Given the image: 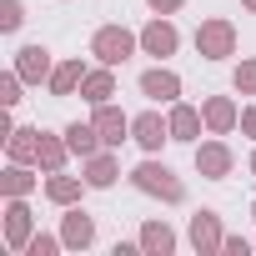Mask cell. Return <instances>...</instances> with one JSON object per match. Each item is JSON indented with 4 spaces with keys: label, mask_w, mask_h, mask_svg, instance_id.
<instances>
[{
    "label": "cell",
    "mask_w": 256,
    "mask_h": 256,
    "mask_svg": "<svg viewBox=\"0 0 256 256\" xmlns=\"http://www.w3.org/2000/svg\"><path fill=\"white\" fill-rule=\"evenodd\" d=\"M131 186H136L141 196H156V201H166V206L186 201V186H181V176H176L166 161H156V156H146V161L131 171Z\"/></svg>",
    "instance_id": "6da1fadb"
},
{
    "label": "cell",
    "mask_w": 256,
    "mask_h": 256,
    "mask_svg": "<svg viewBox=\"0 0 256 256\" xmlns=\"http://www.w3.org/2000/svg\"><path fill=\"white\" fill-rule=\"evenodd\" d=\"M136 46H141V36H131L126 26H100L96 36H90V56L100 60V66H126L136 56Z\"/></svg>",
    "instance_id": "7a4b0ae2"
},
{
    "label": "cell",
    "mask_w": 256,
    "mask_h": 256,
    "mask_svg": "<svg viewBox=\"0 0 256 256\" xmlns=\"http://www.w3.org/2000/svg\"><path fill=\"white\" fill-rule=\"evenodd\" d=\"M196 50H201L206 60H226V56H236V26H231L226 16L201 20V26H196Z\"/></svg>",
    "instance_id": "3957f363"
},
{
    "label": "cell",
    "mask_w": 256,
    "mask_h": 256,
    "mask_svg": "<svg viewBox=\"0 0 256 256\" xmlns=\"http://www.w3.org/2000/svg\"><path fill=\"white\" fill-rule=\"evenodd\" d=\"M131 141H136L146 156H156V151L171 141V120H166L161 110H141V116H131Z\"/></svg>",
    "instance_id": "277c9868"
},
{
    "label": "cell",
    "mask_w": 256,
    "mask_h": 256,
    "mask_svg": "<svg viewBox=\"0 0 256 256\" xmlns=\"http://www.w3.org/2000/svg\"><path fill=\"white\" fill-rule=\"evenodd\" d=\"M196 171L206 176V181H226L231 171H236V156H231V146L216 136V141H196Z\"/></svg>",
    "instance_id": "5b68a950"
},
{
    "label": "cell",
    "mask_w": 256,
    "mask_h": 256,
    "mask_svg": "<svg viewBox=\"0 0 256 256\" xmlns=\"http://www.w3.org/2000/svg\"><path fill=\"white\" fill-rule=\"evenodd\" d=\"M36 236V216L26 206V196H6V246L10 251H26Z\"/></svg>",
    "instance_id": "8992f818"
},
{
    "label": "cell",
    "mask_w": 256,
    "mask_h": 256,
    "mask_svg": "<svg viewBox=\"0 0 256 256\" xmlns=\"http://www.w3.org/2000/svg\"><path fill=\"white\" fill-rule=\"evenodd\" d=\"M60 241H66V251H86V246H96V216H86L80 201L66 206V216H60Z\"/></svg>",
    "instance_id": "52a82bcc"
},
{
    "label": "cell",
    "mask_w": 256,
    "mask_h": 256,
    "mask_svg": "<svg viewBox=\"0 0 256 256\" xmlns=\"http://www.w3.org/2000/svg\"><path fill=\"white\" fill-rule=\"evenodd\" d=\"M186 236H191L196 256H216V251H221V241H226V231H221V216H216V211H206V206L191 216V231H186Z\"/></svg>",
    "instance_id": "ba28073f"
},
{
    "label": "cell",
    "mask_w": 256,
    "mask_h": 256,
    "mask_svg": "<svg viewBox=\"0 0 256 256\" xmlns=\"http://www.w3.org/2000/svg\"><path fill=\"white\" fill-rule=\"evenodd\" d=\"M201 116H206V131L211 136H231L236 126H241V106L231 96H206L201 100Z\"/></svg>",
    "instance_id": "9c48e42d"
},
{
    "label": "cell",
    "mask_w": 256,
    "mask_h": 256,
    "mask_svg": "<svg viewBox=\"0 0 256 256\" xmlns=\"http://www.w3.org/2000/svg\"><path fill=\"white\" fill-rule=\"evenodd\" d=\"M166 120H171V141H186V146H196L201 131H206V116H201L196 106H186V100H171Z\"/></svg>",
    "instance_id": "30bf717a"
},
{
    "label": "cell",
    "mask_w": 256,
    "mask_h": 256,
    "mask_svg": "<svg viewBox=\"0 0 256 256\" xmlns=\"http://www.w3.org/2000/svg\"><path fill=\"white\" fill-rule=\"evenodd\" d=\"M90 120H96V131H100V141H106L110 151H116L120 141H131V116H126L120 106H110V100H106V106H96V116H90Z\"/></svg>",
    "instance_id": "8fae6325"
},
{
    "label": "cell",
    "mask_w": 256,
    "mask_h": 256,
    "mask_svg": "<svg viewBox=\"0 0 256 256\" xmlns=\"http://www.w3.org/2000/svg\"><path fill=\"white\" fill-rule=\"evenodd\" d=\"M176 46H181V30L166 20V16H156L146 30H141V50L146 56H156V60H166V56H176Z\"/></svg>",
    "instance_id": "7c38bea8"
},
{
    "label": "cell",
    "mask_w": 256,
    "mask_h": 256,
    "mask_svg": "<svg viewBox=\"0 0 256 256\" xmlns=\"http://www.w3.org/2000/svg\"><path fill=\"white\" fill-rule=\"evenodd\" d=\"M136 86H141V96H146V100H166V106L181 96V76H176V70H166V66L141 70V80H136Z\"/></svg>",
    "instance_id": "4fadbf2b"
},
{
    "label": "cell",
    "mask_w": 256,
    "mask_h": 256,
    "mask_svg": "<svg viewBox=\"0 0 256 256\" xmlns=\"http://www.w3.org/2000/svg\"><path fill=\"white\" fill-rule=\"evenodd\" d=\"M16 70H20V80H26V86H40V80H50L56 60H50V50H46V46H26V50L16 56Z\"/></svg>",
    "instance_id": "5bb4252c"
},
{
    "label": "cell",
    "mask_w": 256,
    "mask_h": 256,
    "mask_svg": "<svg viewBox=\"0 0 256 256\" xmlns=\"http://www.w3.org/2000/svg\"><path fill=\"white\" fill-rule=\"evenodd\" d=\"M116 176H120V161H116V151L106 146V151H96V156H86V186L90 191H110L116 186Z\"/></svg>",
    "instance_id": "9a60e30c"
},
{
    "label": "cell",
    "mask_w": 256,
    "mask_h": 256,
    "mask_svg": "<svg viewBox=\"0 0 256 256\" xmlns=\"http://www.w3.org/2000/svg\"><path fill=\"white\" fill-rule=\"evenodd\" d=\"M110 96H116V66H96V70H86V80H80V100L106 106Z\"/></svg>",
    "instance_id": "2e32d148"
},
{
    "label": "cell",
    "mask_w": 256,
    "mask_h": 256,
    "mask_svg": "<svg viewBox=\"0 0 256 256\" xmlns=\"http://www.w3.org/2000/svg\"><path fill=\"white\" fill-rule=\"evenodd\" d=\"M6 151H10V161L36 166V161H40V131H30V126H16V131L6 136Z\"/></svg>",
    "instance_id": "e0dca14e"
},
{
    "label": "cell",
    "mask_w": 256,
    "mask_h": 256,
    "mask_svg": "<svg viewBox=\"0 0 256 256\" xmlns=\"http://www.w3.org/2000/svg\"><path fill=\"white\" fill-rule=\"evenodd\" d=\"M80 191H86V176H66V171H50L46 176V196L66 211V206H76L80 201Z\"/></svg>",
    "instance_id": "ac0fdd59"
},
{
    "label": "cell",
    "mask_w": 256,
    "mask_h": 256,
    "mask_svg": "<svg viewBox=\"0 0 256 256\" xmlns=\"http://www.w3.org/2000/svg\"><path fill=\"white\" fill-rule=\"evenodd\" d=\"M66 141H70V151L86 161V156H96V151H106V141H100V131H96V120H70L66 126Z\"/></svg>",
    "instance_id": "d6986e66"
},
{
    "label": "cell",
    "mask_w": 256,
    "mask_h": 256,
    "mask_svg": "<svg viewBox=\"0 0 256 256\" xmlns=\"http://www.w3.org/2000/svg\"><path fill=\"white\" fill-rule=\"evenodd\" d=\"M80 80H86V66H80V60H60V66L50 70V80H46V86H50V96H56V100H66V96H76V90H80Z\"/></svg>",
    "instance_id": "ffe728a7"
},
{
    "label": "cell",
    "mask_w": 256,
    "mask_h": 256,
    "mask_svg": "<svg viewBox=\"0 0 256 256\" xmlns=\"http://www.w3.org/2000/svg\"><path fill=\"white\" fill-rule=\"evenodd\" d=\"M70 156H76V151H70L66 131H60V136H46V131H40V161H36V166H40L46 176H50V171H66V161H70Z\"/></svg>",
    "instance_id": "44dd1931"
},
{
    "label": "cell",
    "mask_w": 256,
    "mask_h": 256,
    "mask_svg": "<svg viewBox=\"0 0 256 256\" xmlns=\"http://www.w3.org/2000/svg\"><path fill=\"white\" fill-rule=\"evenodd\" d=\"M136 241H141V251H146V256H171V251H176V231H171L166 221H146Z\"/></svg>",
    "instance_id": "7402d4cb"
},
{
    "label": "cell",
    "mask_w": 256,
    "mask_h": 256,
    "mask_svg": "<svg viewBox=\"0 0 256 256\" xmlns=\"http://www.w3.org/2000/svg\"><path fill=\"white\" fill-rule=\"evenodd\" d=\"M30 191H36V176H30V166L10 161V166H6V176H0V196H30Z\"/></svg>",
    "instance_id": "603a6c76"
},
{
    "label": "cell",
    "mask_w": 256,
    "mask_h": 256,
    "mask_svg": "<svg viewBox=\"0 0 256 256\" xmlns=\"http://www.w3.org/2000/svg\"><path fill=\"white\" fill-rule=\"evenodd\" d=\"M26 26V6H20V0H0V30H20Z\"/></svg>",
    "instance_id": "cb8c5ba5"
},
{
    "label": "cell",
    "mask_w": 256,
    "mask_h": 256,
    "mask_svg": "<svg viewBox=\"0 0 256 256\" xmlns=\"http://www.w3.org/2000/svg\"><path fill=\"white\" fill-rule=\"evenodd\" d=\"M231 86H236L241 96H256V56H251V60H241V66L231 70Z\"/></svg>",
    "instance_id": "d4e9b609"
},
{
    "label": "cell",
    "mask_w": 256,
    "mask_h": 256,
    "mask_svg": "<svg viewBox=\"0 0 256 256\" xmlns=\"http://www.w3.org/2000/svg\"><path fill=\"white\" fill-rule=\"evenodd\" d=\"M20 86H26V80H20V70H6V76H0V106H6V110L20 100Z\"/></svg>",
    "instance_id": "484cf974"
},
{
    "label": "cell",
    "mask_w": 256,
    "mask_h": 256,
    "mask_svg": "<svg viewBox=\"0 0 256 256\" xmlns=\"http://www.w3.org/2000/svg\"><path fill=\"white\" fill-rule=\"evenodd\" d=\"M60 246H66L60 236H46V231H36V236H30V246H26V256H56Z\"/></svg>",
    "instance_id": "4316f807"
},
{
    "label": "cell",
    "mask_w": 256,
    "mask_h": 256,
    "mask_svg": "<svg viewBox=\"0 0 256 256\" xmlns=\"http://www.w3.org/2000/svg\"><path fill=\"white\" fill-rule=\"evenodd\" d=\"M221 251H226V256H246V251H251V241H241V236H226V241H221Z\"/></svg>",
    "instance_id": "83f0119b"
},
{
    "label": "cell",
    "mask_w": 256,
    "mask_h": 256,
    "mask_svg": "<svg viewBox=\"0 0 256 256\" xmlns=\"http://www.w3.org/2000/svg\"><path fill=\"white\" fill-rule=\"evenodd\" d=\"M146 6H151V10H156V16H176V10H181V6H186V0H146Z\"/></svg>",
    "instance_id": "f1b7e54d"
},
{
    "label": "cell",
    "mask_w": 256,
    "mask_h": 256,
    "mask_svg": "<svg viewBox=\"0 0 256 256\" xmlns=\"http://www.w3.org/2000/svg\"><path fill=\"white\" fill-rule=\"evenodd\" d=\"M241 136H251V141H256V106H246V110H241Z\"/></svg>",
    "instance_id": "f546056e"
},
{
    "label": "cell",
    "mask_w": 256,
    "mask_h": 256,
    "mask_svg": "<svg viewBox=\"0 0 256 256\" xmlns=\"http://www.w3.org/2000/svg\"><path fill=\"white\" fill-rule=\"evenodd\" d=\"M241 6H246V10H251V16H256V0H241Z\"/></svg>",
    "instance_id": "4dcf8cb0"
},
{
    "label": "cell",
    "mask_w": 256,
    "mask_h": 256,
    "mask_svg": "<svg viewBox=\"0 0 256 256\" xmlns=\"http://www.w3.org/2000/svg\"><path fill=\"white\" fill-rule=\"evenodd\" d=\"M251 176H256V151H251Z\"/></svg>",
    "instance_id": "1f68e13d"
},
{
    "label": "cell",
    "mask_w": 256,
    "mask_h": 256,
    "mask_svg": "<svg viewBox=\"0 0 256 256\" xmlns=\"http://www.w3.org/2000/svg\"><path fill=\"white\" fill-rule=\"evenodd\" d=\"M251 216H256V201H251Z\"/></svg>",
    "instance_id": "d6a6232c"
}]
</instances>
